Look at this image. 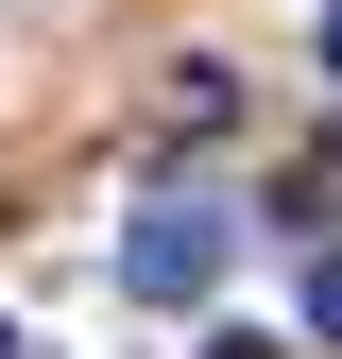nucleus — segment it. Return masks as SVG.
Returning a JSON list of instances; mask_svg holds the SVG:
<instances>
[{
	"label": "nucleus",
	"mask_w": 342,
	"mask_h": 359,
	"mask_svg": "<svg viewBox=\"0 0 342 359\" xmlns=\"http://www.w3.org/2000/svg\"><path fill=\"white\" fill-rule=\"evenodd\" d=\"M223 257H240V205H205V189H171V205H137L120 222V308H205L223 291Z\"/></svg>",
	"instance_id": "f257e3e1"
},
{
	"label": "nucleus",
	"mask_w": 342,
	"mask_h": 359,
	"mask_svg": "<svg viewBox=\"0 0 342 359\" xmlns=\"http://www.w3.org/2000/svg\"><path fill=\"white\" fill-rule=\"evenodd\" d=\"M308 342H325V359H342V240H325V257H308Z\"/></svg>",
	"instance_id": "f03ea898"
},
{
	"label": "nucleus",
	"mask_w": 342,
	"mask_h": 359,
	"mask_svg": "<svg viewBox=\"0 0 342 359\" xmlns=\"http://www.w3.org/2000/svg\"><path fill=\"white\" fill-rule=\"evenodd\" d=\"M325 69H342V0H325Z\"/></svg>",
	"instance_id": "7ed1b4c3"
},
{
	"label": "nucleus",
	"mask_w": 342,
	"mask_h": 359,
	"mask_svg": "<svg viewBox=\"0 0 342 359\" xmlns=\"http://www.w3.org/2000/svg\"><path fill=\"white\" fill-rule=\"evenodd\" d=\"M0 359H34V342H18V325H0Z\"/></svg>",
	"instance_id": "20e7f679"
},
{
	"label": "nucleus",
	"mask_w": 342,
	"mask_h": 359,
	"mask_svg": "<svg viewBox=\"0 0 342 359\" xmlns=\"http://www.w3.org/2000/svg\"><path fill=\"white\" fill-rule=\"evenodd\" d=\"M205 359H256V342H205Z\"/></svg>",
	"instance_id": "39448f33"
}]
</instances>
